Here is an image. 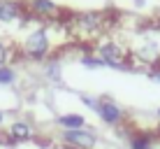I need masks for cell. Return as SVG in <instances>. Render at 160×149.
I'll return each instance as SVG.
<instances>
[{
    "label": "cell",
    "mask_w": 160,
    "mask_h": 149,
    "mask_svg": "<svg viewBox=\"0 0 160 149\" xmlns=\"http://www.w3.org/2000/svg\"><path fill=\"white\" fill-rule=\"evenodd\" d=\"M14 58H16V49H14L12 45L0 42V65H9Z\"/></svg>",
    "instance_id": "obj_14"
},
{
    "label": "cell",
    "mask_w": 160,
    "mask_h": 149,
    "mask_svg": "<svg viewBox=\"0 0 160 149\" xmlns=\"http://www.w3.org/2000/svg\"><path fill=\"white\" fill-rule=\"evenodd\" d=\"M19 51H21V56H26L28 61H40V63H44V61L51 58V54H53L51 30H49L47 26L30 30L28 35H26V40L21 42Z\"/></svg>",
    "instance_id": "obj_2"
},
{
    "label": "cell",
    "mask_w": 160,
    "mask_h": 149,
    "mask_svg": "<svg viewBox=\"0 0 160 149\" xmlns=\"http://www.w3.org/2000/svg\"><path fill=\"white\" fill-rule=\"evenodd\" d=\"M56 126H58L60 130H77V128L88 126V121H86L84 114L70 112V114H58V117H56Z\"/></svg>",
    "instance_id": "obj_10"
},
{
    "label": "cell",
    "mask_w": 160,
    "mask_h": 149,
    "mask_svg": "<svg viewBox=\"0 0 160 149\" xmlns=\"http://www.w3.org/2000/svg\"><path fill=\"white\" fill-rule=\"evenodd\" d=\"M109 24L112 21H109L107 12H72L68 16V21H65V28L77 40L100 42V37L109 28Z\"/></svg>",
    "instance_id": "obj_1"
},
{
    "label": "cell",
    "mask_w": 160,
    "mask_h": 149,
    "mask_svg": "<svg viewBox=\"0 0 160 149\" xmlns=\"http://www.w3.org/2000/svg\"><path fill=\"white\" fill-rule=\"evenodd\" d=\"M79 63L84 65V68H88V70H98V68H104L102 58L98 56L95 51H93V54H84V56L79 58Z\"/></svg>",
    "instance_id": "obj_13"
},
{
    "label": "cell",
    "mask_w": 160,
    "mask_h": 149,
    "mask_svg": "<svg viewBox=\"0 0 160 149\" xmlns=\"http://www.w3.org/2000/svg\"><path fill=\"white\" fill-rule=\"evenodd\" d=\"M16 84V70L12 65H0V86H14Z\"/></svg>",
    "instance_id": "obj_12"
},
{
    "label": "cell",
    "mask_w": 160,
    "mask_h": 149,
    "mask_svg": "<svg viewBox=\"0 0 160 149\" xmlns=\"http://www.w3.org/2000/svg\"><path fill=\"white\" fill-rule=\"evenodd\" d=\"M23 7L30 16L44 19V21H56V19L63 16V9L53 0H28V3H23Z\"/></svg>",
    "instance_id": "obj_7"
},
{
    "label": "cell",
    "mask_w": 160,
    "mask_h": 149,
    "mask_svg": "<svg viewBox=\"0 0 160 149\" xmlns=\"http://www.w3.org/2000/svg\"><path fill=\"white\" fill-rule=\"evenodd\" d=\"M156 133H158V137H160V124H158V128H156Z\"/></svg>",
    "instance_id": "obj_19"
},
{
    "label": "cell",
    "mask_w": 160,
    "mask_h": 149,
    "mask_svg": "<svg viewBox=\"0 0 160 149\" xmlns=\"http://www.w3.org/2000/svg\"><path fill=\"white\" fill-rule=\"evenodd\" d=\"M79 98H81V103H84L88 109H93V112H95V109H98V105H100V96H91V93H81Z\"/></svg>",
    "instance_id": "obj_15"
},
{
    "label": "cell",
    "mask_w": 160,
    "mask_h": 149,
    "mask_svg": "<svg viewBox=\"0 0 160 149\" xmlns=\"http://www.w3.org/2000/svg\"><path fill=\"white\" fill-rule=\"evenodd\" d=\"M135 5H137V7H144V5H146V0H135Z\"/></svg>",
    "instance_id": "obj_17"
},
{
    "label": "cell",
    "mask_w": 160,
    "mask_h": 149,
    "mask_svg": "<svg viewBox=\"0 0 160 149\" xmlns=\"http://www.w3.org/2000/svg\"><path fill=\"white\" fill-rule=\"evenodd\" d=\"M5 137L7 142H32L37 137V128L28 119H14L5 126Z\"/></svg>",
    "instance_id": "obj_6"
},
{
    "label": "cell",
    "mask_w": 160,
    "mask_h": 149,
    "mask_svg": "<svg viewBox=\"0 0 160 149\" xmlns=\"http://www.w3.org/2000/svg\"><path fill=\"white\" fill-rule=\"evenodd\" d=\"M95 54L102 58L104 68H114V70H135L130 61V49L125 45H121L116 40H100L95 42Z\"/></svg>",
    "instance_id": "obj_3"
},
{
    "label": "cell",
    "mask_w": 160,
    "mask_h": 149,
    "mask_svg": "<svg viewBox=\"0 0 160 149\" xmlns=\"http://www.w3.org/2000/svg\"><path fill=\"white\" fill-rule=\"evenodd\" d=\"M5 121H7V112H2V109H0V128H2Z\"/></svg>",
    "instance_id": "obj_16"
},
{
    "label": "cell",
    "mask_w": 160,
    "mask_h": 149,
    "mask_svg": "<svg viewBox=\"0 0 160 149\" xmlns=\"http://www.w3.org/2000/svg\"><path fill=\"white\" fill-rule=\"evenodd\" d=\"M95 114L100 117V121L104 126H112V128H118V126L128 124V112H125L123 105H118L116 100L107 96H100V105H98Z\"/></svg>",
    "instance_id": "obj_5"
},
{
    "label": "cell",
    "mask_w": 160,
    "mask_h": 149,
    "mask_svg": "<svg viewBox=\"0 0 160 149\" xmlns=\"http://www.w3.org/2000/svg\"><path fill=\"white\" fill-rule=\"evenodd\" d=\"M125 149H128V147H125Z\"/></svg>",
    "instance_id": "obj_20"
},
{
    "label": "cell",
    "mask_w": 160,
    "mask_h": 149,
    "mask_svg": "<svg viewBox=\"0 0 160 149\" xmlns=\"http://www.w3.org/2000/svg\"><path fill=\"white\" fill-rule=\"evenodd\" d=\"M58 142L65 149H98L102 145L100 135L91 126H84V128H77V130H60Z\"/></svg>",
    "instance_id": "obj_4"
},
{
    "label": "cell",
    "mask_w": 160,
    "mask_h": 149,
    "mask_svg": "<svg viewBox=\"0 0 160 149\" xmlns=\"http://www.w3.org/2000/svg\"><path fill=\"white\" fill-rule=\"evenodd\" d=\"M44 77L49 82H58L63 79V72H60V61L58 58H47L44 61Z\"/></svg>",
    "instance_id": "obj_11"
},
{
    "label": "cell",
    "mask_w": 160,
    "mask_h": 149,
    "mask_svg": "<svg viewBox=\"0 0 160 149\" xmlns=\"http://www.w3.org/2000/svg\"><path fill=\"white\" fill-rule=\"evenodd\" d=\"M26 16V7L16 0H0V24H12Z\"/></svg>",
    "instance_id": "obj_9"
},
{
    "label": "cell",
    "mask_w": 160,
    "mask_h": 149,
    "mask_svg": "<svg viewBox=\"0 0 160 149\" xmlns=\"http://www.w3.org/2000/svg\"><path fill=\"white\" fill-rule=\"evenodd\" d=\"M156 119H158V121H160V107H158V109H156Z\"/></svg>",
    "instance_id": "obj_18"
},
{
    "label": "cell",
    "mask_w": 160,
    "mask_h": 149,
    "mask_svg": "<svg viewBox=\"0 0 160 149\" xmlns=\"http://www.w3.org/2000/svg\"><path fill=\"white\" fill-rule=\"evenodd\" d=\"M128 149H160V137L158 133H148V130H132Z\"/></svg>",
    "instance_id": "obj_8"
}]
</instances>
